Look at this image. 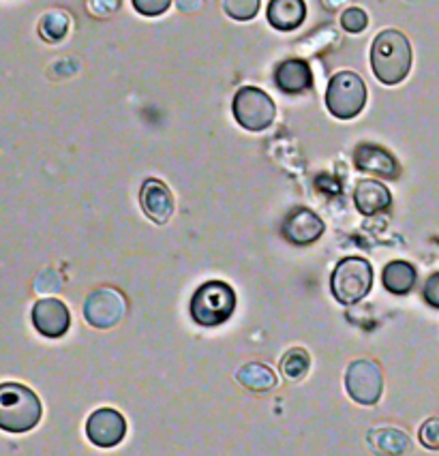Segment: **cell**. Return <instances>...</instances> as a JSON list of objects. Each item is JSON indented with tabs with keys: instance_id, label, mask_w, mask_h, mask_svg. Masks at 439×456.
Instances as JSON below:
<instances>
[{
	"instance_id": "2",
	"label": "cell",
	"mask_w": 439,
	"mask_h": 456,
	"mask_svg": "<svg viewBox=\"0 0 439 456\" xmlns=\"http://www.w3.org/2000/svg\"><path fill=\"white\" fill-rule=\"evenodd\" d=\"M41 420V401L22 384H0V428L26 433Z\"/></svg>"
},
{
	"instance_id": "23",
	"label": "cell",
	"mask_w": 439,
	"mask_h": 456,
	"mask_svg": "<svg viewBox=\"0 0 439 456\" xmlns=\"http://www.w3.org/2000/svg\"><path fill=\"white\" fill-rule=\"evenodd\" d=\"M367 24H369V18L361 7H349L341 15V26L352 35L362 33V30L367 28Z\"/></svg>"
},
{
	"instance_id": "16",
	"label": "cell",
	"mask_w": 439,
	"mask_h": 456,
	"mask_svg": "<svg viewBox=\"0 0 439 456\" xmlns=\"http://www.w3.org/2000/svg\"><path fill=\"white\" fill-rule=\"evenodd\" d=\"M306 18L305 0H271L268 4V22L277 30H296Z\"/></svg>"
},
{
	"instance_id": "19",
	"label": "cell",
	"mask_w": 439,
	"mask_h": 456,
	"mask_svg": "<svg viewBox=\"0 0 439 456\" xmlns=\"http://www.w3.org/2000/svg\"><path fill=\"white\" fill-rule=\"evenodd\" d=\"M369 444L386 454H403L410 448V437L399 428H375L369 433Z\"/></svg>"
},
{
	"instance_id": "24",
	"label": "cell",
	"mask_w": 439,
	"mask_h": 456,
	"mask_svg": "<svg viewBox=\"0 0 439 456\" xmlns=\"http://www.w3.org/2000/svg\"><path fill=\"white\" fill-rule=\"evenodd\" d=\"M137 13L146 15V18H155V15L166 13L172 4V0H131Z\"/></svg>"
},
{
	"instance_id": "22",
	"label": "cell",
	"mask_w": 439,
	"mask_h": 456,
	"mask_svg": "<svg viewBox=\"0 0 439 456\" xmlns=\"http://www.w3.org/2000/svg\"><path fill=\"white\" fill-rule=\"evenodd\" d=\"M221 4H224V12L238 22H247L259 12V0H221Z\"/></svg>"
},
{
	"instance_id": "11",
	"label": "cell",
	"mask_w": 439,
	"mask_h": 456,
	"mask_svg": "<svg viewBox=\"0 0 439 456\" xmlns=\"http://www.w3.org/2000/svg\"><path fill=\"white\" fill-rule=\"evenodd\" d=\"M140 201L146 215L155 223H159V225L167 223L174 212L172 191H169L166 184L157 178H148L146 183L142 184Z\"/></svg>"
},
{
	"instance_id": "3",
	"label": "cell",
	"mask_w": 439,
	"mask_h": 456,
	"mask_svg": "<svg viewBox=\"0 0 439 456\" xmlns=\"http://www.w3.org/2000/svg\"><path fill=\"white\" fill-rule=\"evenodd\" d=\"M236 309V294L224 281H208L193 294L191 317L199 326H219Z\"/></svg>"
},
{
	"instance_id": "10",
	"label": "cell",
	"mask_w": 439,
	"mask_h": 456,
	"mask_svg": "<svg viewBox=\"0 0 439 456\" xmlns=\"http://www.w3.org/2000/svg\"><path fill=\"white\" fill-rule=\"evenodd\" d=\"M33 323L44 337L58 338L67 334L71 326V313L65 302L58 298H44L33 306Z\"/></svg>"
},
{
	"instance_id": "13",
	"label": "cell",
	"mask_w": 439,
	"mask_h": 456,
	"mask_svg": "<svg viewBox=\"0 0 439 456\" xmlns=\"http://www.w3.org/2000/svg\"><path fill=\"white\" fill-rule=\"evenodd\" d=\"M283 234L292 245H311L324 234V221L315 212L300 208L292 212L289 219L285 221Z\"/></svg>"
},
{
	"instance_id": "30",
	"label": "cell",
	"mask_w": 439,
	"mask_h": 456,
	"mask_svg": "<svg viewBox=\"0 0 439 456\" xmlns=\"http://www.w3.org/2000/svg\"><path fill=\"white\" fill-rule=\"evenodd\" d=\"M346 3L347 0H321V4H324L326 9H330V12H337V9H341Z\"/></svg>"
},
{
	"instance_id": "17",
	"label": "cell",
	"mask_w": 439,
	"mask_h": 456,
	"mask_svg": "<svg viewBox=\"0 0 439 456\" xmlns=\"http://www.w3.org/2000/svg\"><path fill=\"white\" fill-rule=\"evenodd\" d=\"M382 281H384V288L390 291V294L396 296H403L410 294L416 285V268L411 266L410 262H390L388 266L384 268L382 273Z\"/></svg>"
},
{
	"instance_id": "26",
	"label": "cell",
	"mask_w": 439,
	"mask_h": 456,
	"mask_svg": "<svg viewBox=\"0 0 439 456\" xmlns=\"http://www.w3.org/2000/svg\"><path fill=\"white\" fill-rule=\"evenodd\" d=\"M425 300L431 306H435V309H439V273L431 274V277L427 279V283H425Z\"/></svg>"
},
{
	"instance_id": "28",
	"label": "cell",
	"mask_w": 439,
	"mask_h": 456,
	"mask_svg": "<svg viewBox=\"0 0 439 456\" xmlns=\"http://www.w3.org/2000/svg\"><path fill=\"white\" fill-rule=\"evenodd\" d=\"M317 189L328 191V193H338V191H341V184L330 176H320L317 178Z\"/></svg>"
},
{
	"instance_id": "20",
	"label": "cell",
	"mask_w": 439,
	"mask_h": 456,
	"mask_svg": "<svg viewBox=\"0 0 439 456\" xmlns=\"http://www.w3.org/2000/svg\"><path fill=\"white\" fill-rule=\"evenodd\" d=\"M69 15L65 12H50L44 15L39 24V33L45 41L54 44V41H61L62 37L69 33Z\"/></svg>"
},
{
	"instance_id": "12",
	"label": "cell",
	"mask_w": 439,
	"mask_h": 456,
	"mask_svg": "<svg viewBox=\"0 0 439 456\" xmlns=\"http://www.w3.org/2000/svg\"><path fill=\"white\" fill-rule=\"evenodd\" d=\"M354 161H356V167L361 172L375 174V176H382L388 180L399 178L401 169L396 159L390 155L384 148L373 146V144H361L356 148V155H354Z\"/></svg>"
},
{
	"instance_id": "27",
	"label": "cell",
	"mask_w": 439,
	"mask_h": 456,
	"mask_svg": "<svg viewBox=\"0 0 439 456\" xmlns=\"http://www.w3.org/2000/svg\"><path fill=\"white\" fill-rule=\"evenodd\" d=\"M120 7V0H91V12L94 15H112Z\"/></svg>"
},
{
	"instance_id": "29",
	"label": "cell",
	"mask_w": 439,
	"mask_h": 456,
	"mask_svg": "<svg viewBox=\"0 0 439 456\" xmlns=\"http://www.w3.org/2000/svg\"><path fill=\"white\" fill-rule=\"evenodd\" d=\"M176 3L178 7H181V12L184 13H193L202 7V0H176Z\"/></svg>"
},
{
	"instance_id": "4",
	"label": "cell",
	"mask_w": 439,
	"mask_h": 456,
	"mask_svg": "<svg viewBox=\"0 0 439 456\" xmlns=\"http://www.w3.org/2000/svg\"><path fill=\"white\" fill-rule=\"evenodd\" d=\"M332 294L341 305H356L371 291L373 268L362 257H346L338 262L330 279Z\"/></svg>"
},
{
	"instance_id": "9",
	"label": "cell",
	"mask_w": 439,
	"mask_h": 456,
	"mask_svg": "<svg viewBox=\"0 0 439 456\" xmlns=\"http://www.w3.org/2000/svg\"><path fill=\"white\" fill-rule=\"evenodd\" d=\"M126 422L116 410H97L88 418L86 435L99 448H112L125 439Z\"/></svg>"
},
{
	"instance_id": "25",
	"label": "cell",
	"mask_w": 439,
	"mask_h": 456,
	"mask_svg": "<svg viewBox=\"0 0 439 456\" xmlns=\"http://www.w3.org/2000/svg\"><path fill=\"white\" fill-rule=\"evenodd\" d=\"M420 444L428 450H439V418H431L422 424Z\"/></svg>"
},
{
	"instance_id": "6",
	"label": "cell",
	"mask_w": 439,
	"mask_h": 456,
	"mask_svg": "<svg viewBox=\"0 0 439 456\" xmlns=\"http://www.w3.org/2000/svg\"><path fill=\"white\" fill-rule=\"evenodd\" d=\"M274 116H277L274 101L264 90L256 86H245L236 93L234 118L247 131H256L257 134V131L268 129L274 123Z\"/></svg>"
},
{
	"instance_id": "7",
	"label": "cell",
	"mask_w": 439,
	"mask_h": 456,
	"mask_svg": "<svg viewBox=\"0 0 439 456\" xmlns=\"http://www.w3.org/2000/svg\"><path fill=\"white\" fill-rule=\"evenodd\" d=\"M346 388L358 405H375L384 390L382 370L371 360H356L347 369Z\"/></svg>"
},
{
	"instance_id": "18",
	"label": "cell",
	"mask_w": 439,
	"mask_h": 456,
	"mask_svg": "<svg viewBox=\"0 0 439 456\" xmlns=\"http://www.w3.org/2000/svg\"><path fill=\"white\" fill-rule=\"evenodd\" d=\"M236 379L253 392H268L277 386V375L271 367L262 362H248L236 373Z\"/></svg>"
},
{
	"instance_id": "14",
	"label": "cell",
	"mask_w": 439,
	"mask_h": 456,
	"mask_svg": "<svg viewBox=\"0 0 439 456\" xmlns=\"http://www.w3.org/2000/svg\"><path fill=\"white\" fill-rule=\"evenodd\" d=\"M274 82L277 86L288 94H298L305 93L306 88H311L313 84V73H311V67L306 65L300 58H292V61H285L277 67L274 71Z\"/></svg>"
},
{
	"instance_id": "5",
	"label": "cell",
	"mask_w": 439,
	"mask_h": 456,
	"mask_svg": "<svg viewBox=\"0 0 439 456\" xmlns=\"http://www.w3.org/2000/svg\"><path fill=\"white\" fill-rule=\"evenodd\" d=\"M364 103H367V86L361 76L352 71H341L330 79L326 90V108L335 118H354L361 114Z\"/></svg>"
},
{
	"instance_id": "1",
	"label": "cell",
	"mask_w": 439,
	"mask_h": 456,
	"mask_svg": "<svg viewBox=\"0 0 439 456\" xmlns=\"http://www.w3.org/2000/svg\"><path fill=\"white\" fill-rule=\"evenodd\" d=\"M371 69L386 86H394L407 77L411 69V45L399 30H384L371 45Z\"/></svg>"
},
{
	"instance_id": "15",
	"label": "cell",
	"mask_w": 439,
	"mask_h": 456,
	"mask_svg": "<svg viewBox=\"0 0 439 456\" xmlns=\"http://www.w3.org/2000/svg\"><path fill=\"white\" fill-rule=\"evenodd\" d=\"M354 201H356V208L362 215L371 216L378 215V212L388 210L390 204H393V195L378 180H361L356 193H354Z\"/></svg>"
},
{
	"instance_id": "8",
	"label": "cell",
	"mask_w": 439,
	"mask_h": 456,
	"mask_svg": "<svg viewBox=\"0 0 439 456\" xmlns=\"http://www.w3.org/2000/svg\"><path fill=\"white\" fill-rule=\"evenodd\" d=\"M126 300L120 291L102 288L93 291L84 305V317L94 328H114L125 317Z\"/></svg>"
},
{
	"instance_id": "21",
	"label": "cell",
	"mask_w": 439,
	"mask_h": 456,
	"mask_svg": "<svg viewBox=\"0 0 439 456\" xmlns=\"http://www.w3.org/2000/svg\"><path fill=\"white\" fill-rule=\"evenodd\" d=\"M309 354L305 349H289L281 362V370L288 379H300L309 370Z\"/></svg>"
}]
</instances>
